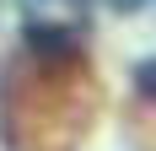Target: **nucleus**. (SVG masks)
<instances>
[{"mask_svg":"<svg viewBox=\"0 0 156 151\" xmlns=\"http://www.w3.org/2000/svg\"><path fill=\"white\" fill-rule=\"evenodd\" d=\"M113 6H124V11H140V6H145V0H113Z\"/></svg>","mask_w":156,"mask_h":151,"instance_id":"nucleus-1","label":"nucleus"}]
</instances>
